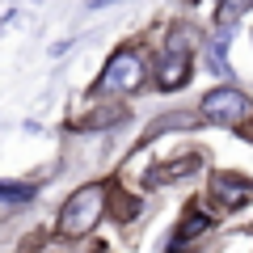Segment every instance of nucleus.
I'll list each match as a JSON object with an SVG mask.
<instances>
[{
	"label": "nucleus",
	"mask_w": 253,
	"mask_h": 253,
	"mask_svg": "<svg viewBox=\"0 0 253 253\" xmlns=\"http://www.w3.org/2000/svg\"><path fill=\"white\" fill-rule=\"evenodd\" d=\"M199 114L207 118V123H215V126H241L245 118L253 114V101H249V93H241L236 84H219V89H211L207 97L199 101Z\"/></svg>",
	"instance_id": "3"
},
{
	"label": "nucleus",
	"mask_w": 253,
	"mask_h": 253,
	"mask_svg": "<svg viewBox=\"0 0 253 253\" xmlns=\"http://www.w3.org/2000/svg\"><path fill=\"white\" fill-rule=\"evenodd\" d=\"M156 76V89L173 93V89H186L190 84V51H165V59L152 68Z\"/></svg>",
	"instance_id": "5"
},
{
	"label": "nucleus",
	"mask_w": 253,
	"mask_h": 253,
	"mask_svg": "<svg viewBox=\"0 0 253 253\" xmlns=\"http://www.w3.org/2000/svg\"><path fill=\"white\" fill-rule=\"evenodd\" d=\"M148 76H152V68H148L144 51H135V46H118V51L106 59V68H101L93 93H97V97H123V93H135Z\"/></svg>",
	"instance_id": "2"
},
{
	"label": "nucleus",
	"mask_w": 253,
	"mask_h": 253,
	"mask_svg": "<svg viewBox=\"0 0 253 253\" xmlns=\"http://www.w3.org/2000/svg\"><path fill=\"white\" fill-rule=\"evenodd\" d=\"M207 228H211V215L194 203V207H186V215H181V224H177V232H173V249L169 253H186L190 245L199 241V236H207Z\"/></svg>",
	"instance_id": "6"
},
{
	"label": "nucleus",
	"mask_w": 253,
	"mask_h": 253,
	"mask_svg": "<svg viewBox=\"0 0 253 253\" xmlns=\"http://www.w3.org/2000/svg\"><path fill=\"white\" fill-rule=\"evenodd\" d=\"M34 194H38V186H9V181H0V211L9 215V211L34 203Z\"/></svg>",
	"instance_id": "7"
},
{
	"label": "nucleus",
	"mask_w": 253,
	"mask_h": 253,
	"mask_svg": "<svg viewBox=\"0 0 253 253\" xmlns=\"http://www.w3.org/2000/svg\"><path fill=\"white\" fill-rule=\"evenodd\" d=\"M199 169H203V156H181V161L156 165V169H152V181H177L181 173H199Z\"/></svg>",
	"instance_id": "8"
},
{
	"label": "nucleus",
	"mask_w": 253,
	"mask_h": 253,
	"mask_svg": "<svg viewBox=\"0 0 253 253\" xmlns=\"http://www.w3.org/2000/svg\"><path fill=\"white\" fill-rule=\"evenodd\" d=\"M106 211H110V186L106 181H84V186H76L72 194L63 199L59 219H55V232H59L63 241H84V236L106 219Z\"/></svg>",
	"instance_id": "1"
},
{
	"label": "nucleus",
	"mask_w": 253,
	"mask_h": 253,
	"mask_svg": "<svg viewBox=\"0 0 253 253\" xmlns=\"http://www.w3.org/2000/svg\"><path fill=\"white\" fill-rule=\"evenodd\" d=\"M106 4H114V0H84V9H89V13H97V9H106Z\"/></svg>",
	"instance_id": "10"
},
{
	"label": "nucleus",
	"mask_w": 253,
	"mask_h": 253,
	"mask_svg": "<svg viewBox=\"0 0 253 253\" xmlns=\"http://www.w3.org/2000/svg\"><path fill=\"white\" fill-rule=\"evenodd\" d=\"M207 203L215 211H224V215L249 207V203H253V177H241V173H215V177L207 181Z\"/></svg>",
	"instance_id": "4"
},
{
	"label": "nucleus",
	"mask_w": 253,
	"mask_h": 253,
	"mask_svg": "<svg viewBox=\"0 0 253 253\" xmlns=\"http://www.w3.org/2000/svg\"><path fill=\"white\" fill-rule=\"evenodd\" d=\"M249 9H253V0H219V21H224V26H232V21L245 17Z\"/></svg>",
	"instance_id": "9"
}]
</instances>
